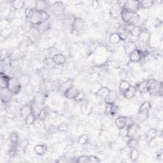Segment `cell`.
I'll use <instances>...</instances> for the list:
<instances>
[{"label":"cell","mask_w":163,"mask_h":163,"mask_svg":"<svg viewBox=\"0 0 163 163\" xmlns=\"http://www.w3.org/2000/svg\"><path fill=\"white\" fill-rule=\"evenodd\" d=\"M142 30H143V29L140 26H133L132 28V29H131L129 33L133 37L137 38H138V37L139 36V35L140 34V33L142 31Z\"/></svg>","instance_id":"36"},{"label":"cell","mask_w":163,"mask_h":163,"mask_svg":"<svg viewBox=\"0 0 163 163\" xmlns=\"http://www.w3.org/2000/svg\"><path fill=\"white\" fill-rule=\"evenodd\" d=\"M152 108V105L149 102H145L143 103L138 110V113H149V111Z\"/></svg>","instance_id":"34"},{"label":"cell","mask_w":163,"mask_h":163,"mask_svg":"<svg viewBox=\"0 0 163 163\" xmlns=\"http://www.w3.org/2000/svg\"><path fill=\"white\" fill-rule=\"evenodd\" d=\"M88 141H89V136L87 134H82V136H79L78 139V143L81 145H85L86 143H88Z\"/></svg>","instance_id":"42"},{"label":"cell","mask_w":163,"mask_h":163,"mask_svg":"<svg viewBox=\"0 0 163 163\" xmlns=\"http://www.w3.org/2000/svg\"><path fill=\"white\" fill-rule=\"evenodd\" d=\"M35 10L34 8H27L25 10V17L27 19H29L33 16Z\"/></svg>","instance_id":"45"},{"label":"cell","mask_w":163,"mask_h":163,"mask_svg":"<svg viewBox=\"0 0 163 163\" xmlns=\"http://www.w3.org/2000/svg\"><path fill=\"white\" fill-rule=\"evenodd\" d=\"M81 111L85 115H89L93 111V106L89 103H85L81 106Z\"/></svg>","instance_id":"28"},{"label":"cell","mask_w":163,"mask_h":163,"mask_svg":"<svg viewBox=\"0 0 163 163\" xmlns=\"http://www.w3.org/2000/svg\"><path fill=\"white\" fill-rule=\"evenodd\" d=\"M122 9V7L119 4V3L117 2V3L114 5V6H113L110 9V13L111 16L113 17H115V18L117 17L118 16H120Z\"/></svg>","instance_id":"18"},{"label":"cell","mask_w":163,"mask_h":163,"mask_svg":"<svg viewBox=\"0 0 163 163\" xmlns=\"http://www.w3.org/2000/svg\"><path fill=\"white\" fill-rule=\"evenodd\" d=\"M49 19V15L46 11H37L35 10L33 16L29 19V22L33 26H37L41 22L47 20Z\"/></svg>","instance_id":"2"},{"label":"cell","mask_w":163,"mask_h":163,"mask_svg":"<svg viewBox=\"0 0 163 163\" xmlns=\"http://www.w3.org/2000/svg\"><path fill=\"white\" fill-rule=\"evenodd\" d=\"M131 86V85H130V84L128 81L122 80L120 81V82L119 84V91L121 94H124L130 88Z\"/></svg>","instance_id":"25"},{"label":"cell","mask_w":163,"mask_h":163,"mask_svg":"<svg viewBox=\"0 0 163 163\" xmlns=\"http://www.w3.org/2000/svg\"><path fill=\"white\" fill-rule=\"evenodd\" d=\"M138 40L142 45H147L150 40V33L147 29H143L139 36L138 37Z\"/></svg>","instance_id":"10"},{"label":"cell","mask_w":163,"mask_h":163,"mask_svg":"<svg viewBox=\"0 0 163 163\" xmlns=\"http://www.w3.org/2000/svg\"><path fill=\"white\" fill-rule=\"evenodd\" d=\"M47 150V147L46 145L44 144H39V145H36L34 147V152L40 156L43 155Z\"/></svg>","instance_id":"32"},{"label":"cell","mask_w":163,"mask_h":163,"mask_svg":"<svg viewBox=\"0 0 163 163\" xmlns=\"http://www.w3.org/2000/svg\"><path fill=\"white\" fill-rule=\"evenodd\" d=\"M18 80L22 87L28 85L31 82V78L27 74H22L18 78Z\"/></svg>","instance_id":"27"},{"label":"cell","mask_w":163,"mask_h":163,"mask_svg":"<svg viewBox=\"0 0 163 163\" xmlns=\"http://www.w3.org/2000/svg\"><path fill=\"white\" fill-rule=\"evenodd\" d=\"M111 90L107 87H102L101 89H100L98 92L96 93V96L97 97L103 99L109 94Z\"/></svg>","instance_id":"24"},{"label":"cell","mask_w":163,"mask_h":163,"mask_svg":"<svg viewBox=\"0 0 163 163\" xmlns=\"http://www.w3.org/2000/svg\"><path fill=\"white\" fill-rule=\"evenodd\" d=\"M148 117V113H138V119L141 122H145Z\"/></svg>","instance_id":"46"},{"label":"cell","mask_w":163,"mask_h":163,"mask_svg":"<svg viewBox=\"0 0 163 163\" xmlns=\"http://www.w3.org/2000/svg\"><path fill=\"white\" fill-rule=\"evenodd\" d=\"M85 26V21L83 19L80 17H75L72 24H71V29L74 32H80L84 29Z\"/></svg>","instance_id":"5"},{"label":"cell","mask_w":163,"mask_h":163,"mask_svg":"<svg viewBox=\"0 0 163 163\" xmlns=\"http://www.w3.org/2000/svg\"><path fill=\"white\" fill-rule=\"evenodd\" d=\"M1 91V101L3 103H7L11 101L13 96L12 94L7 88L6 89H0Z\"/></svg>","instance_id":"12"},{"label":"cell","mask_w":163,"mask_h":163,"mask_svg":"<svg viewBox=\"0 0 163 163\" xmlns=\"http://www.w3.org/2000/svg\"><path fill=\"white\" fill-rule=\"evenodd\" d=\"M140 8L149 9L152 7L155 3L154 1H152V0H142V1H140Z\"/></svg>","instance_id":"35"},{"label":"cell","mask_w":163,"mask_h":163,"mask_svg":"<svg viewBox=\"0 0 163 163\" xmlns=\"http://www.w3.org/2000/svg\"><path fill=\"white\" fill-rule=\"evenodd\" d=\"M84 97H85L84 93L83 92H82V91H79V93H78L77 96H76V97L74 99V100H75V102H77L78 103H80V102H83V100L84 99Z\"/></svg>","instance_id":"47"},{"label":"cell","mask_w":163,"mask_h":163,"mask_svg":"<svg viewBox=\"0 0 163 163\" xmlns=\"http://www.w3.org/2000/svg\"><path fill=\"white\" fill-rule=\"evenodd\" d=\"M137 92L140 93H145L147 92L148 89V80H145L138 84L136 86Z\"/></svg>","instance_id":"23"},{"label":"cell","mask_w":163,"mask_h":163,"mask_svg":"<svg viewBox=\"0 0 163 163\" xmlns=\"http://www.w3.org/2000/svg\"><path fill=\"white\" fill-rule=\"evenodd\" d=\"M79 91L74 86H70L65 91L63 95L65 98L68 99H74L77 96Z\"/></svg>","instance_id":"9"},{"label":"cell","mask_w":163,"mask_h":163,"mask_svg":"<svg viewBox=\"0 0 163 163\" xmlns=\"http://www.w3.org/2000/svg\"><path fill=\"white\" fill-rule=\"evenodd\" d=\"M100 162V160L98 157L94 156H89V163H98Z\"/></svg>","instance_id":"49"},{"label":"cell","mask_w":163,"mask_h":163,"mask_svg":"<svg viewBox=\"0 0 163 163\" xmlns=\"http://www.w3.org/2000/svg\"><path fill=\"white\" fill-rule=\"evenodd\" d=\"M157 131L155 128L150 129L145 135V139L147 143H150L152 142L157 136Z\"/></svg>","instance_id":"19"},{"label":"cell","mask_w":163,"mask_h":163,"mask_svg":"<svg viewBox=\"0 0 163 163\" xmlns=\"http://www.w3.org/2000/svg\"><path fill=\"white\" fill-rule=\"evenodd\" d=\"M92 5H93V7L94 8H97V6L99 5V3H98V2H97V1H93V2H92Z\"/></svg>","instance_id":"50"},{"label":"cell","mask_w":163,"mask_h":163,"mask_svg":"<svg viewBox=\"0 0 163 163\" xmlns=\"http://www.w3.org/2000/svg\"><path fill=\"white\" fill-rule=\"evenodd\" d=\"M136 93H137V90H136V87L131 86L130 88L123 94V96L126 99H131L135 96Z\"/></svg>","instance_id":"30"},{"label":"cell","mask_w":163,"mask_h":163,"mask_svg":"<svg viewBox=\"0 0 163 163\" xmlns=\"http://www.w3.org/2000/svg\"><path fill=\"white\" fill-rule=\"evenodd\" d=\"M127 145L130 148H136L138 145V141L134 138H131L126 143Z\"/></svg>","instance_id":"41"},{"label":"cell","mask_w":163,"mask_h":163,"mask_svg":"<svg viewBox=\"0 0 163 163\" xmlns=\"http://www.w3.org/2000/svg\"><path fill=\"white\" fill-rule=\"evenodd\" d=\"M47 117V111L45 109H41L37 115V118L40 122H44Z\"/></svg>","instance_id":"40"},{"label":"cell","mask_w":163,"mask_h":163,"mask_svg":"<svg viewBox=\"0 0 163 163\" xmlns=\"http://www.w3.org/2000/svg\"><path fill=\"white\" fill-rule=\"evenodd\" d=\"M139 157V151L136 148H132L130 152L129 158L132 162H136Z\"/></svg>","instance_id":"37"},{"label":"cell","mask_w":163,"mask_h":163,"mask_svg":"<svg viewBox=\"0 0 163 163\" xmlns=\"http://www.w3.org/2000/svg\"><path fill=\"white\" fill-rule=\"evenodd\" d=\"M134 14H135L133 13V12H131L129 10L122 8L121 11H120V16L123 22H124L125 23H126V24H128L130 22L131 19H133Z\"/></svg>","instance_id":"11"},{"label":"cell","mask_w":163,"mask_h":163,"mask_svg":"<svg viewBox=\"0 0 163 163\" xmlns=\"http://www.w3.org/2000/svg\"><path fill=\"white\" fill-rule=\"evenodd\" d=\"M49 6L48 2L44 0H39V1H36L35 10L37 11H46Z\"/></svg>","instance_id":"20"},{"label":"cell","mask_w":163,"mask_h":163,"mask_svg":"<svg viewBox=\"0 0 163 163\" xmlns=\"http://www.w3.org/2000/svg\"><path fill=\"white\" fill-rule=\"evenodd\" d=\"M36 115L34 114L33 112L31 113V114L28 115L26 118H25V123L27 125H33L36 119Z\"/></svg>","instance_id":"38"},{"label":"cell","mask_w":163,"mask_h":163,"mask_svg":"<svg viewBox=\"0 0 163 163\" xmlns=\"http://www.w3.org/2000/svg\"><path fill=\"white\" fill-rule=\"evenodd\" d=\"M147 92L151 95H157L162 96V83L154 79L148 80Z\"/></svg>","instance_id":"1"},{"label":"cell","mask_w":163,"mask_h":163,"mask_svg":"<svg viewBox=\"0 0 163 163\" xmlns=\"http://www.w3.org/2000/svg\"><path fill=\"white\" fill-rule=\"evenodd\" d=\"M128 56L130 61L132 62H140L143 57V53L141 50H140L139 48L136 49L135 51H134L131 54H129Z\"/></svg>","instance_id":"8"},{"label":"cell","mask_w":163,"mask_h":163,"mask_svg":"<svg viewBox=\"0 0 163 163\" xmlns=\"http://www.w3.org/2000/svg\"><path fill=\"white\" fill-rule=\"evenodd\" d=\"M10 140L12 143L14 145L17 143L19 141V136L16 132H12L10 134Z\"/></svg>","instance_id":"44"},{"label":"cell","mask_w":163,"mask_h":163,"mask_svg":"<svg viewBox=\"0 0 163 163\" xmlns=\"http://www.w3.org/2000/svg\"><path fill=\"white\" fill-rule=\"evenodd\" d=\"M122 8L129 10L134 14H136L138 11L140 9V1L138 0H129L126 1Z\"/></svg>","instance_id":"4"},{"label":"cell","mask_w":163,"mask_h":163,"mask_svg":"<svg viewBox=\"0 0 163 163\" xmlns=\"http://www.w3.org/2000/svg\"><path fill=\"white\" fill-rule=\"evenodd\" d=\"M22 88V85H20L17 78L10 77L8 81L7 89L14 95L17 94L19 93Z\"/></svg>","instance_id":"3"},{"label":"cell","mask_w":163,"mask_h":163,"mask_svg":"<svg viewBox=\"0 0 163 163\" xmlns=\"http://www.w3.org/2000/svg\"><path fill=\"white\" fill-rule=\"evenodd\" d=\"M51 24L48 20L41 22L40 24L37 25L36 26V28L41 34L48 31L50 29H51Z\"/></svg>","instance_id":"14"},{"label":"cell","mask_w":163,"mask_h":163,"mask_svg":"<svg viewBox=\"0 0 163 163\" xmlns=\"http://www.w3.org/2000/svg\"><path fill=\"white\" fill-rule=\"evenodd\" d=\"M75 162L78 163H89V156H82L76 158V160L74 161Z\"/></svg>","instance_id":"43"},{"label":"cell","mask_w":163,"mask_h":163,"mask_svg":"<svg viewBox=\"0 0 163 163\" xmlns=\"http://www.w3.org/2000/svg\"><path fill=\"white\" fill-rule=\"evenodd\" d=\"M52 10L56 16H62L65 13V6L61 2H56L52 5Z\"/></svg>","instance_id":"6"},{"label":"cell","mask_w":163,"mask_h":163,"mask_svg":"<svg viewBox=\"0 0 163 163\" xmlns=\"http://www.w3.org/2000/svg\"><path fill=\"white\" fill-rule=\"evenodd\" d=\"M103 86L102 85V84L99 83V82H94L93 83L91 86V88H90V92L92 94H96V93L98 92V91L102 88Z\"/></svg>","instance_id":"39"},{"label":"cell","mask_w":163,"mask_h":163,"mask_svg":"<svg viewBox=\"0 0 163 163\" xmlns=\"http://www.w3.org/2000/svg\"><path fill=\"white\" fill-rule=\"evenodd\" d=\"M33 112V110H32V105H26L24 106L20 111V116L24 117V118H26L28 115H29L31 113Z\"/></svg>","instance_id":"26"},{"label":"cell","mask_w":163,"mask_h":163,"mask_svg":"<svg viewBox=\"0 0 163 163\" xmlns=\"http://www.w3.org/2000/svg\"><path fill=\"white\" fill-rule=\"evenodd\" d=\"M117 95L116 93L114 91H111L110 92L109 94L104 99L103 101L105 102V103L106 105H110L114 104L115 102L117 100Z\"/></svg>","instance_id":"17"},{"label":"cell","mask_w":163,"mask_h":163,"mask_svg":"<svg viewBox=\"0 0 163 163\" xmlns=\"http://www.w3.org/2000/svg\"><path fill=\"white\" fill-rule=\"evenodd\" d=\"M138 48L137 45L134 42L129 41L127 43V44L125 46V51H126V53L129 55L131 54L132 52L135 51L136 49Z\"/></svg>","instance_id":"33"},{"label":"cell","mask_w":163,"mask_h":163,"mask_svg":"<svg viewBox=\"0 0 163 163\" xmlns=\"http://www.w3.org/2000/svg\"><path fill=\"white\" fill-rule=\"evenodd\" d=\"M52 60L54 63H55L57 65H60V66L65 65L66 61L65 56L62 54H54L52 57Z\"/></svg>","instance_id":"16"},{"label":"cell","mask_w":163,"mask_h":163,"mask_svg":"<svg viewBox=\"0 0 163 163\" xmlns=\"http://www.w3.org/2000/svg\"><path fill=\"white\" fill-rule=\"evenodd\" d=\"M46 101V96L42 93H37L33 98V102L34 105L37 106H42L45 104Z\"/></svg>","instance_id":"13"},{"label":"cell","mask_w":163,"mask_h":163,"mask_svg":"<svg viewBox=\"0 0 163 163\" xmlns=\"http://www.w3.org/2000/svg\"><path fill=\"white\" fill-rule=\"evenodd\" d=\"M115 124L119 129L126 128L128 126V118L124 116H120L115 119Z\"/></svg>","instance_id":"15"},{"label":"cell","mask_w":163,"mask_h":163,"mask_svg":"<svg viewBox=\"0 0 163 163\" xmlns=\"http://www.w3.org/2000/svg\"><path fill=\"white\" fill-rule=\"evenodd\" d=\"M109 41L111 44L116 45L120 43L122 41V40L119 34L117 32H115V33H113L110 34L109 37Z\"/></svg>","instance_id":"31"},{"label":"cell","mask_w":163,"mask_h":163,"mask_svg":"<svg viewBox=\"0 0 163 163\" xmlns=\"http://www.w3.org/2000/svg\"><path fill=\"white\" fill-rule=\"evenodd\" d=\"M10 78V77H9L5 73H3V71L1 72V75H0V89L7 88Z\"/></svg>","instance_id":"21"},{"label":"cell","mask_w":163,"mask_h":163,"mask_svg":"<svg viewBox=\"0 0 163 163\" xmlns=\"http://www.w3.org/2000/svg\"><path fill=\"white\" fill-rule=\"evenodd\" d=\"M11 6L15 10H20L26 6V2L22 0H14L11 2Z\"/></svg>","instance_id":"29"},{"label":"cell","mask_w":163,"mask_h":163,"mask_svg":"<svg viewBox=\"0 0 163 163\" xmlns=\"http://www.w3.org/2000/svg\"><path fill=\"white\" fill-rule=\"evenodd\" d=\"M128 128V135L131 138H134V136L138 133L139 130V127L135 124H131L127 126Z\"/></svg>","instance_id":"22"},{"label":"cell","mask_w":163,"mask_h":163,"mask_svg":"<svg viewBox=\"0 0 163 163\" xmlns=\"http://www.w3.org/2000/svg\"><path fill=\"white\" fill-rule=\"evenodd\" d=\"M119 136L120 137H122V138H124L125 136H126L128 135V128H127V127L119 129Z\"/></svg>","instance_id":"48"},{"label":"cell","mask_w":163,"mask_h":163,"mask_svg":"<svg viewBox=\"0 0 163 163\" xmlns=\"http://www.w3.org/2000/svg\"><path fill=\"white\" fill-rule=\"evenodd\" d=\"M28 37L30 42H31L32 43H36L39 42L41 39V34L36 28L33 27L30 29Z\"/></svg>","instance_id":"7"}]
</instances>
